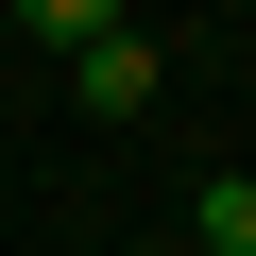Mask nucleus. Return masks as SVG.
<instances>
[{
  "label": "nucleus",
  "instance_id": "nucleus-1",
  "mask_svg": "<svg viewBox=\"0 0 256 256\" xmlns=\"http://www.w3.org/2000/svg\"><path fill=\"white\" fill-rule=\"evenodd\" d=\"M68 86H86L102 120H137V102H154V34H137V18H120L102 52H68Z\"/></svg>",
  "mask_w": 256,
  "mask_h": 256
},
{
  "label": "nucleus",
  "instance_id": "nucleus-2",
  "mask_svg": "<svg viewBox=\"0 0 256 256\" xmlns=\"http://www.w3.org/2000/svg\"><path fill=\"white\" fill-rule=\"evenodd\" d=\"M188 239H205V256H256V171H222V188H188Z\"/></svg>",
  "mask_w": 256,
  "mask_h": 256
}]
</instances>
